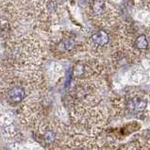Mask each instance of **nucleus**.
<instances>
[{
    "label": "nucleus",
    "mask_w": 150,
    "mask_h": 150,
    "mask_svg": "<svg viewBox=\"0 0 150 150\" xmlns=\"http://www.w3.org/2000/svg\"><path fill=\"white\" fill-rule=\"evenodd\" d=\"M126 150H150V132L133 140L126 146Z\"/></svg>",
    "instance_id": "obj_2"
},
{
    "label": "nucleus",
    "mask_w": 150,
    "mask_h": 150,
    "mask_svg": "<svg viewBox=\"0 0 150 150\" xmlns=\"http://www.w3.org/2000/svg\"><path fill=\"white\" fill-rule=\"evenodd\" d=\"M8 96H10V99H11L12 101L19 102L25 97V91L21 87H14L8 93Z\"/></svg>",
    "instance_id": "obj_5"
},
{
    "label": "nucleus",
    "mask_w": 150,
    "mask_h": 150,
    "mask_svg": "<svg viewBox=\"0 0 150 150\" xmlns=\"http://www.w3.org/2000/svg\"><path fill=\"white\" fill-rule=\"evenodd\" d=\"M102 150H126V146H121V145H110V146L104 148Z\"/></svg>",
    "instance_id": "obj_9"
},
{
    "label": "nucleus",
    "mask_w": 150,
    "mask_h": 150,
    "mask_svg": "<svg viewBox=\"0 0 150 150\" xmlns=\"http://www.w3.org/2000/svg\"><path fill=\"white\" fill-rule=\"evenodd\" d=\"M92 42L97 46H106L110 42V35L105 30H98L92 35Z\"/></svg>",
    "instance_id": "obj_4"
},
{
    "label": "nucleus",
    "mask_w": 150,
    "mask_h": 150,
    "mask_svg": "<svg viewBox=\"0 0 150 150\" xmlns=\"http://www.w3.org/2000/svg\"><path fill=\"white\" fill-rule=\"evenodd\" d=\"M92 8L96 14H101L105 10V2L103 0H93Z\"/></svg>",
    "instance_id": "obj_6"
},
{
    "label": "nucleus",
    "mask_w": 150,
    "mask_h": 150,
    "mask_svg": "<svg viewBox=\"0 0 150 150\" xmlns=\"http://www.w3.org/2000/svg\"><path fill=\"white\" fill-rule=\"evenodd\" d=\"M149 49L150 42L144 34H141V35L135 38V40L133 41V54H135V52L144 53L145 51H148Z\"/></svg>",
    "instance_id": "obj_3"
},
{
    "label": "nucleus",
    "mask_w": 150,
    "mask_h": 150,
    "mask_svg": "<svg viewBox=\"0 0 150 150\" xmlns=\"http://www.w3.org/2000/svg\"><path fill=\"white\" fill-rule=\"evenodd\" d=\"M114 109L120 117L144 120L150 117V93L133 89L116 98Z\"/></svg>",
    "instance_id": "obj_1"
},
{
    "label": "nucleus",
    "mask_w": 150,
    "mask_h": 150,
    "mask_svg": "<svg viewBox=\"0 0 150 150\" xmlns=\"http://www.w3.org/2000/svg\"><path fill=\"white\" fill-rule=\"evenodd\" d=\"M149 93H150V92H149Z\"/></svg>",
    "instance_id": "obj_10"
},
{
    "label": "nucleus",
    "mask_w": 150,
    "mask_h": 150,
    "mask_svg": "<svg viewBox=\"0 0 150 150\" xmlns=\"http://www.w3.org/2000/svg\"><path fill=\"white\" fill-rule=\"evenodd\" d=\"M44 138L45 140L46 141V143H51L52 141L55 139V134H54V132L53 131H51V130H47L45 133L44 135Z\"/></svg>",
    "instance_id": "obj_7"
},
{
    "label": "nucleus",
    "mask_w": 150,
    "mask_h": 150,
    "mask_svg": "<svg viewBox=\"0 0 150 150\" xmlns=\"http://www.w3.org/2000/svg\"><path fill=\"white\" fill-rule=\"evenodd\" d=\"M75 45V42L73 39H67L65 42H64V47H65L67 50H71Z\"/></svg>",
    "instance_id": "obj_8"
}]
</instances>
